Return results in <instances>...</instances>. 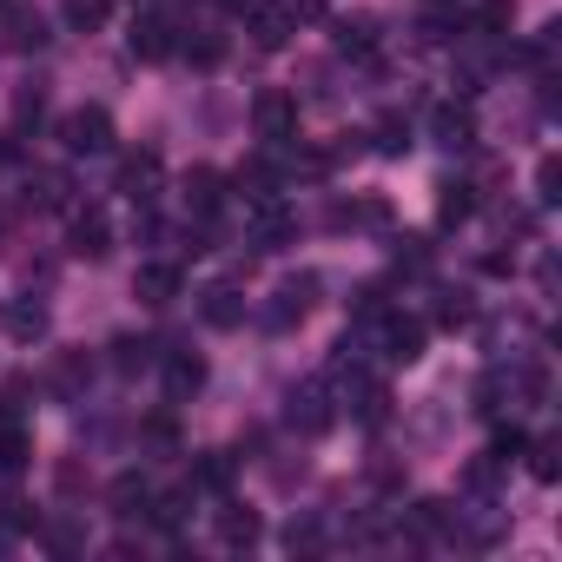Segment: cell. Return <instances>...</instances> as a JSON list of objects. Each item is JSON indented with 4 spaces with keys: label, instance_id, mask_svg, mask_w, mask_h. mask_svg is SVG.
Wrapping results in <instances>:
<instances>
[{
    "label": "cell",
    "instance_id": "cell-1",
    "mask_svg": "<svg viewBox=\"0 0 562 562\" xmlns=\"http://www.w3.org/2000/svg\"><path fill=\"white\" fill-rule=\"evenodd\" d=\"M60 146H67L74 159L113 153V113H106V106H74V113L60 120Z\"/></svg>",
    "mask_w": 562,
    "mask_h": 562
},
{
    "label": "cell",
    "instance_id": "cell-2",
    "mask_svg": "<svg viewBox=\"0 0 562 562\" xmlns=\"http://www.w3.org/2000/svg\"><path fill=\"white\" fill-rule=\"evenodd\" d=\"M299 34V8H285V0H265V8H251V41L258 47H285Z\"/></svg>",
    "mask_w": 562,
    "mask_h": 562
},
{
    "label": "cell",
    "instance_id": "cell-3",
    "mask_svg": "<svg viewBox=\"0 0 562 562\" xmlns=\"http://www.w3.org/2000/svg\"><path fill=\"white\" fill-rule=\"evenodd\" d=\"M0 27H8L0 41H8L14 54H34V47H47V21H41L34 8H0Z\"/></svg>",
    "mask_w": 562,
    "mask_h": 562
},
{
    "label": "cell",
    "instance_id": "cell-4",
    "mask_svg": "<svg viewBox=\"0 0 562 562\" xmlns=\"http://www.w3.org/2000/svg\"><path fill=\"white\" fill-rule=\"evenodd\" d=\"M430 139H437L443 153H470V146H476V126H470L463 106H437V113H430Z\"/></svg>",
    "mask_w": 562,
    "mask_h": 562
},
{
    "label": "cell",
    "instance_id": "cell-5",
    "mask_svg": "<svg viewBox=\"0 0 562 562\" xmlns=\"http://www.w3.org/2000/svg\"><path fill=\"white\" fill-rule=\"evenodd\" d=\"M87 391H93V358H87V351H67V358L54 364V397L87 404Z\"/></svg>",
    "mask_w": 562,
    "mask_h": 562
},
{
    "label": "cell",
    "instance_id": "cell-6",
    "mask_svg": "<svg viewBox=\"0 0 562 562\" xmlns=\"http://www.w3.org/2000/svg\"><path fill=\"white\" fill-rule=\"evenodd\" d=\"M258 133L278 146V139H292L299 133V106L285 100V93H258Z\"/></svg>",
    "mask_w": 562,
    "mask_h": 562
},
{
    "label": "cell",
    "instance_id": "cell-7",
    "mask_svg": "<svg viewBox=\"0 0 562 562\" xmlns=\"http://www.w3.org/2000/svg\"><path fill=\"white\" fill-rule=\"evenodd\" d=\"M126 41H133L139 60H166V54H172V21H166V14H139Z\"/></svg>",
    "mask_w": 562,
    "mask_h": 562
},
{
    "label": "cell",
    "instance_id": "cell-8",
    "mask_svg": "<svg viewBox=\"0 0 562 562\" xmlns=\"http://www.w3.org/2000/svg\"><path fill=\"white\" fill-rule=\"evenodd\" d=\"M292 424H299V430H325V424H331V391H325L318 378L292 391Z\"/></svg>",
    "mask_w": 562,
    "mask_h": 562
},
{
    "label": "cell",
    "instance_id": "cell-9",
    "mask_svg": "<svg viewBox=\"0 0 562 562\" xmlns=\"http://www.w3.org/2000/svg\"><path fill=\"white\" fill-rule=\"evenodd\" d=\"M133 292H139L146 305H172V299H179V265H139Z\"/></svg>",
    "mask_w": 562,
    "mask_h": 562
},
{
    "label": "cell",
    "instance_id": "cell-10",
    "mask_svg": "<svg viewBox=\"0 0 562 562\" xmlns=\"http://www.w3.org/2000/svg\"><path fill=\"white\" fill-rule=\"evenodd\" d=\"M120 186H126V199H133V205H146V199L159 192V159H153V153H139V159H126V172H120Z\"/></svg>",
    "mask_w": 562,
    "mask_h": 562
},
{
    "label": "cell",
    "instance_id": "cell-11",
    "mask_svg": "<svg viewBox=\"0 0 562 562\" xmlns=\"http://www.w3.org/2000/svg\"><path fill=\"white\" fill-rule=\"evenodd\" d=\"M199 384H205V364H199L192 351H172V358H166V391H172V397H192Z\"/></svg>",
    "mask_w": 562,
    "mask_h": 562
},
{
    "label": "cell",
    "instance_id": "cell-12",
    "mask_svg": "<svg viewBox=\"0 0 562 562\" xmlns=\"http://www.w3.org/2000/svg\"><path fill=\"white\" fill-rule=\"evenodd\" d=\"M305 292H312V278H305V285H285V292H278V305L265 312V325H271V331H285L292 318H305V305H312Z\"/></svg>",
    "mask_w": 562,
    "mask_h": 562
},
{
    "label": "cell",
    "instance_id": "cell-13",
    "mask_svg": "<svg viewBox=\"0 0 562 562\" xmlns=\"http://www.w3.org/2000/svg\"><path fill=\"white\" fill-rule=\"evenodd\" d=\"M74 251L80 258H106V218L100 212H80L74 218Z\"/></svg>",
    "mask_w": 562,
    "mask_h": 562
},
{
    "label": "cell",
    "instance_id": "cell-14",
    "mask_svg": "<svg viewBox=\"0 0 562 562\" xmlns=\"http://www.w3.org/2000/svg\"><path fill=\"white\" fill-rule=\"evenodd\" d=\"M186 205H192V218H212L218 212V172H192L186 179Z\"/></svg>",
    "mask_w": 562,
    "mask_h": 562
},
{
    "label": "cell",
    "instance_id": "cell-15",
    "mask_svg": "<svg viewBox=\"0 0 562 562\" xmlns=\"http://www.w3.org/2000/svg\"><path fill=\"white\" fill-rule=\"evenodd\" d=\"M205 318H212V325H238V318H245L238 285H212V292H205Z\"/></svg>",
    "mask_w": 562,
    "mask_h": 562
},
{
    "label": "cell",
    "instance_id": "cell-16",
    "mask_svg": "<svg viewBox=\"0 0 562 562\" xmlns=\"http://www.w3.org/2000/svg\"><path fill=\"white\" fill-rule=\"evenodd\" d=\"M113 503H120V516H146L153 509V483L146 476H120L113 483Z\"/></svg>",
    "mask_w": 562,
    "mask_h": 562
},
{
    "label": "cell",
    "instance_id": "cell-17",
    "mask_svg": "<svg viewBox=\"0 0 562 562\" xmlns=\"http://www.w3.org/2000/svg\"><path fill=\"white\" fill-rule=\"evenodd\" d=\"M27 199L54 212V205H67V179H60V172H34V186H27Z\"/></svg>",
    "mask_w": 562,
    "mask_h": 562
},
{
    "label": "cell",
    "instance_id": "cell-18",
    "mask_svg": "<svg viewBox=\"0 0 562 562\" xmlns=\"http://www.w3.org/2000/svg\"><path fill=\"white\" fill-rule=\"evenodd\" d=\"M113 351H120V358H113V364H120V371H146V364H153V358H159V345H146V338H120V345H113Z\"/></svg>",
    "mask_w": 562,
    "mask_h": 562
},
{
    "label": "cell",
    "instance_id": "cell-19",
    "mask_svg": "<svg viewBox=\"0 0 562 562\" xmlns=\"http://www.w3.org/2000/svg\"><path fill=\"white\" fill-rule=\"evenodd\" d=\"M67 21H74L80 34H93V27L106 21V0H67Z\"/></svg>",
    "mask_w": 562,
    "mask_h": 562
},
{
    "label": "cell",
    "instance_id": "cell-20",
    "mask_svg": "<svg viewBox=\"0 0 562 562\" xmlns=\"http://www.w3.org/2000/svg\"><path fill=\"white\" fill-rule=\"evenodd\" d=\"M218 536L238 549V542H251V536H258V522H251V516H238V509H225V516H218Z\"/></svg>",
    "mask_w": 562,
    "mask_h": 562
},
{
    "label": "cell",
    "instance_id": "cell-21",
    "mask_svg": "<svg viewBox=\"0 0 562 562\" xmlns=\"http://www.w3.org/2000/svg\"><path fill=\"white\" fill-rule=\"evenodd\" d=\"M14 331H21V338H41V331H47V312H41V305H14Z\"/></svg>",
    "mask_w": 562,
    "mask_h": 562
},
{
    "label": "cell",
    "instance_id": "cell-22",
    "mask_svg": "<svg viewBox=\"0 0 562 562\" xmlns=\"http://www.w3.org/2000/svg\"><path fill=\"white\" fill-rule=\"evenodd\" d=\"M470 212V192L463 186H443V218H463Z\"/></svg>",
    "mask_w": 562,
    "mask_h": 562
},
{
    "label": "cell",
    "instance_id": "cell-23",
    "mask_svg": "<svg viewBox=\"0 0 562 562\" xmlns=\"http://www.w3.org/2000/svg\"><path fill=\"white\" fill-rule=\"evenodd\" d=\"M536 476H542V483L555 476V437H542V443H536Z\"/></svg>",
    "mask_w": 562,
    "mask_h": 562
}]
</instances>
